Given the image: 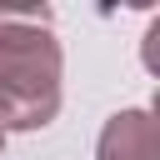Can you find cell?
Listing matches in <instances>:
<instances>
[{
  "label": "cell",
  "instance_id": "1",
  "mask_svg": "<svg viewBox=\"0 0 160 160\" xmlns=\"http://www.w3.org/2000/svg\"><path fill=\"white\" fill-rule=\"evenodd\" d=\"M60 115V40L50 5H0V130H45Z\"/></svg>",
  "mask_w": 160,
  "mask_h": 160
},
{
  "label": "cell",
  "instance_id": "2",
  "mask_svg": "<svg viewBox=\"0 0 160 160\" xmlns=\"http://www.w3.org/2000/svg\"><path fill=\"white\" fill-rule=\"evenodd\" d=\"M95 160H160V130L150 110H115L100 130Z\"/></svg>",
  "mask_w": 160,
  "mask_h": 160
},
{
  "label": "cell",
  "instance_id": "3",
  "mask_svg": "<svg viewBox=\"0 0 160 160\" xmlns=\"http://www.w3.org/2000/svg\"><path fill=\"white\" fill-rule=\"evenodd\" d=\"M0 150H5V130H0Z\"/></svg>",
  "mask_w": 160,
  "mask_h": 160
}]
</instances>
